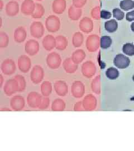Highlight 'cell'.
<instances>
[{
	"mask_svg": "<svg viewBox=\"0 0 134 151\" xmlns=\"http://www.w3.org/2000/svg\"><path fill=\"white\" fill-rule=\"evenodd\" d=\"M113 16L114 18L118 20H123L125 17V14L121 10L119 9L118 8L114 9L113 10Z\"/></svg>",
	"mask_w": 134,
	"mask_h": 151,
	"instance_id": "37",
	"label": "cell"
},
{
	"mask_svg": "<svg viewBox=\"0 0 134 151\" xmlns=\"http://www.w3.org/2000/svg\"><path fill=\"white\" fill-rule=\"evenodd\" d=\"M30 34L34 38H42L44 34V27L43 24L41 22H33L30 26Z\"/></svg>",
	"mask_w": 134,
	"mask_h": 151,
	"instance_id": "4",
	"label": "cell"
},
{
	"mask_svg": "<svg viewBox=\"0 0 134 151\" xmlns=\"http://www.w3.org/2000/svg\"><path fill=\"white\" fill-rule=\"evenodd\" d=\"M25 105L24 97L20 96H16L13 97L11 100V106L13 110L19 111L22 110Z\"/></svg>",
	"mask_w": 134,
	"mask_h": 151,
	"instance_id": "18",
	"label": "cell"
},
{
	"mask_svg": "<svg viewBox=\"0 0 134 151\" xmlns=\"http://www.w3.org/2000/svg\"><path fill=\"white\" fill-rule=\"evenodd\" d=\"M105 28L109 32H114L118 30V23L116 20L112 19L105 23Z\"/></svg>",
	"mask_w": 134,
	"mask_h": 151,
	"instance_id": "26",
	"label": "cell"
},
{
	"mask_svg": "<svg viewBox=\"0 0 134 151\" xmlns=\"http://www.w3.org/2000/svg\"><path fill=\"white\" fill-rule=\"evenodd\" d=\"M86 56V53L83 50L78 49L73 53L71 58L75 64L78 65L85 59Z\"/></svg>",
	"mask_w": 134,
	"mask_h": 151,
	"instance_id": "22",
	"label": "cell"
},
{
	"mask_svg": "<svg viewBox=\"0 0 134 151\" xmlns=\"http://www.w3.org/2000/svg\"><path fill=\"white\" fill-rule=\"evenodd\" d=\"M67 7L66 0H54L52 10L55 14L60 15L64 12Z\"/></svg>",
	"mask_w": 134,
	"mask_h": 151,
	"instance_id": "14",
	"label": "cell"
},
{
	"mask_svg": "<svg viewBox=\"0 0 134 151\" xmlns=\"http://www.w3.org/2000/svg\"><path fill=\"white\" fill-rule=\"evenodd\" d=\"M65 108V103L64 101H63L61 99H57L54 100L52 104V110L55 111H63L64 110Z\"/></svg>",
	"mask_w": 134,
	"mask_h": 151,
	"instance_id": "29",
	"label": "cell"
},
{
	"mask_svg": "<svg viewBox=\"0 0 134 151\" xmlns=\"http://www.w3.org/2000/svg\"><path fill=\"white\" fill-rule=\"evenodd\" d=\"M95 67V66H94ZM93 65L91 62H86L82 66V72L83 75L87 77H91V72L93 70Z\"/></svg>",
	"mask_w": 134,
	"mask_h": 151,
	"instance_id": "27",
	"label": "cell"
},
{
	"mask_svg": "<svg viewBox=\"0 0 134 151\" xmlns=\"http://www.w3.org/2000/svg\"><path fill=\"white\" fill-rule=\"evenodd\" d=\"M100 16L103 19H109L111 17V13L110 11L102 10L101 11Z\"/></svg>",
	"mask_w": 134,
	"mask_h": 151,
	"instance_id": "40",
	"label": "cell"
},
{
	"mask_svg": "<svg viewBox=\"0 0 134 151\" xmlns=\"http://www.w3.org/2000/svg\"><path fill=\"white\" fill-rule=\"evenodd\" d=\"M44 77V70L42 67L40 65H35L32 68L30 78L33 83H39L43 80Z\"/></svg>",
	"mask_w": 134,
	"mask_h": 151,
	"instance_id": "6",
	"label": "cell"
},
{
	"mask_svg": "<svg viewBox=\"0 0 134 151\" xmlns=\"http://www.w3.org/2000/svg\"><path fill=\"white\" fill-rule=\"evenodd\" d=\"M27 35L26 30L24 27H17L14 32L15 41L17 43H22L25 40Z\"/></svg>",
	"mask_w": 134,
	"mask_h": 151,
	"instance_id": "20",
	"label": "cell"
},
{
	"mask_svg": "<svg viewBox=\"0 0 134 151\" xmlns=\"http://www.w3.org/2000/svg\"><path fill=\"white\" fill-rule=\"evenodd\" d=\"M126 19L128 22H131L134 21V10L129 12L126 14Z\"/></svg>",
	"mask_w": 134,
	"mask_h": 151,
	"instance_id": "41",
	"label": "cell"
},
{
	"mask_svg": "<svg viewBox=\"0 0 134 151\" xmlns=\"http://www.w3.org/2000/svg\"><path fill=\"white\" fill-rule=\"evenodd\" d=\"M39 44L37 41L35 40H29L25 44V52L27 54L31 56H33L37 54L39 50Z\"/></svg>",
	"mask_w": 134,
	"mask_h": 151,
	"instance_id": "8",
	"label": "cell"
},
{
	"mask_svg": "<svg viewBox=\"0 0 134 151\" xmlns=\"http://www.w3.org/2000/svg\"><path fill=\"white\" fill-rule=\"evenodd\" d=\"M43 47L48 51L52 50L56 47V38L52 35H48L43 39Z\"/></svg>",
	"mask_w": 134,
	"mask_h": 151,
	"instance_id": "16",
	"label": "cell"
},
{
	"mask_svg": "<svg viewBox=\"0 0 134 151\" xmlns=\"http://www.w3.org/2000/svg\"><path fill=\"white\" fill-rule=\"evenodd\" d=\"M15 79L17 81L19 85V91H23L26 86V82L24 78L22 76L17 75L15 77Z\"/></svg>",
	"mask_w": 134,
	"mask_h": 151,
	"instance_id": "36",
	"label": "cell"
},
{
	"mask_svg": "<svg viewBox=\"0 0 134 151\" xmlns=\"http://www.w3.org/2000/svg\"><path fill=\"white\" fill-rule=\"evenodd\" d=\"M83 40L84 37L83 34L80 32H75L72 38V44L75 48H79L82 46Z\"/></svg>",
	"mask_w": 134,
	"mask_h": 151,
	"instance_id": "25",
	"label": "cell"
},
{
	"mask_svg": "<svg viewBox=\"0 0 134 151\" xmlns=\"http://www.w3.org/2000/svg\"><path fill=\"white\" fill-rule=\"evenodd\" d=\"M19 85L16 80H10L6 82L4 86V91L8 96H11L15 92L19 91Z\"/></svg>",
	"mask_w": 134,
	"mask_h": 151,
	"instance_id": "13",
	"label": "cell"
},
{
	"mask_svg": "<svg viewBox=\"0 0 134 151\" xmlns=\"http://www.w3.org/2000/svg\"><path fill=\"white\" fill-rule=\"evenodd\" d=\"M121 9L124 11H129L134 8V1L133 0H123L120 3Z\"/></svg>",
	"mask_w": 134,
	"mask_h": 151,
	"instance_id": "30",
	"label": "cell"
},
{
	"mask_svg": "<svg viewBox=\"0 0 134 151\" xmlns=\"http://www.w3.org/2000/svg\"><path fill=\"white\" fill-rule=\"evenodd\" d=\"M49 103H50V100L48 98H44L42 101V103L39 106V109H47L49 105Z\"/></svg>",
	"mask_w": 134,
	"mask_h": 151,
	"instance_id": "39",
	"label": "cell"
},
{
	"mask_svg": "<svg viewBox=\"0 0 134 151\" xmlns=\"http://www.w3.org/2000/svg\"><path fill=\"white\" fill-rule=\"evenodd\" d=\"M16 70V65L14 61L10 59L6 60L1 65V70L3 73L7 75L14 73Z\"/></svg>",
	"mask_w": 134,
	"mask_h": 151,
	"instance_id": "10",
	"label": "cell"
},
{
	"mask_svg": "<svg viewBox=\"0 0 134 151\" xmlns=\"http://www.w3.org/2000/svg\"><path fill=\"white\" fill-rule=\"evenodd\" d=\"M36 1H42L43 0H36Z\"/></svg>",
	"mask_w": 134,
	"mask_h": 151,
	"instance_id": "46",
	"label": "cell"
},
{
	"mask_svg": "<svg viewBox=\"0 0 134 151\" xmlns=\"http://www.w3.org/2000/svg\"><path fill=\"white\" fill-rule=\"evenodd\" d=\"M31 60L26 55H22L18 60V66L19 70L24 73H27L31 67Z\"/></svg>",
	"mask_w": 134,
	"mask_h": 151,
	"instance_id": "9",
	"label": "cell"
},
{
	"mask_svg": "<svg viewBox=\"0 0 134 151\" xmlns=\"http://www.w3.org/2000/svg\"><path fill=\"white\" fill-rule=\"evenodd\" d=\"M106 76L110 80H116L119 76V72L118 69L111 67L108 68L106 71Z\"/></svg>",
	"mask_w": 134,
	"mask_h": 151,
	"instance_id": "32",
	"label": "cell"
},
{
	"mask_svg": "<svg viewBox=\"0 0 134 151\" xmlns=\"http://www.w3.org/2000/svg\"><path fill=\"white\" fill-rule=\"evenodd\" d=\"M113 63L117 68L125 69L129 67L130 64V60L128 57L123 54H118L114 58Z\"/></svg>",
	"mask_w": 134,
	"mask_h": 151,
	"instance_id": "5",
	"label": "cell"
},
{
	"mask_svg": "<svg viewBox=\"0 0 134 151\" xmlns=\"http://www.w3.org/2000/svg\"><path fill=\"white\" fill-rule=\"evenodd\" d=\"M100 14H101V12L100 13L99 9L98 8L93 9L91 12L92 16L94 19H99Z\"/></svg>",
	"mask_w": 134,
	"mask_h": 151,
	"instance_id": "42",
	"label": "cell"
},
{
	"mask_svg": "<svg viewBox=\"0 0 134 151\" xmlns=\"http://www.w3.org/2000/svg\"><path fill=\"white\" fill-rule=\"evenodd\" d=\"M47 63L49 68L57 69L61 65L62 59L59 54L56 52H53L47 56Z\"/></svg>",
	"mask_w": 134,
	"mask_h": 151,
	"instance_id": "2",
	"label": "cell"
},
{
	"mask_svg": "<svg viewBox=\"0 0 134 151\" xmlns=\"http://www.w3.org/2000/svg\"><path fill=\"white\" fill-rule=\"evenodd\" d=\"M42 101V96L38 92H30L27 96V103L31 108H39Z\"/></svg>",
	"mask_w": 134,
	"mask_h": 151,
	"instance_id": "7",
	"label": "cell"
},
{
	"mask_svg": "<svg viewBox=\"0 0 134 151\" xmlns=\"http://www.w3.org/2000/svg\"><path fill=\"white\" fill-rule=\"evenodd\" d=\"M45 27L49 32H57L60 27L59 17L55 15L49 16L45 21Z\"/></svg>",
	"mask_w": 134,
	"mask_h": 151,
	"instance_id": "1",
	"label": "cell"
},
{
	"mask_svg": "<svg viewBox=\"0 0 134 151\" xmlns=\"http://www.w3.org/2000/svg\"><path fill=\"white\" fill-rule=\"evenodd\" d=\"M85 86L81 82L75 81L71 87V92L74 97L80 98L84 95L85 92Z\"/></svg>",
	"mask_w": 134,
	"mask_h": 151,
	"instance_id": "11",
	"label": "cell"
},
{
	"mask_svg": "<svg viewBox=\"0 0 134 151\" xmlns=\"http://www.w3.org/2000/svg\"><path fill=\"white\" fill-rule=\"evenodd\" d=\"M133 81H134V75L133 76Z\"/></svg>",
	"mask_w": 134,
	"mask_h": 151,
	"instance_id": "45",
	"label": "cell"
},
{
	"mask_svg": "<svg viewBox=\"0 0 134 151\" xmlns=\"http://www.w3.org/2000/svg\"><path fill=\"white\" fill-rule=\"evenodd\" d=\"M4 7V2L2 0H0V10H2Z\"/></svg>",
	"mask_w": 134,
	"mask_h": 151,
	"instance_id": "43",
	"label": "cell"
},
{
	"mask_svg": "<svg viewBox=\"0 0 134 151\" xmlns=\"http://www.w3.org/2000/svg\"><path fill=\"white\" fill-rule=\"evenodd\" d=\"M42 93L44 96H48L50 95L52 90V86L50 82L48 81H45L43 83L41 86Z\"/></svg>",
	"mask_w": 134,
	"mask_h": 151,
	"instance_id": "31",
	"label": "cell"
},
{
	"mask_svg": "<svg viewBox=\"0 0 134 151\" xmlns=\"http://www.w3.org/2000/svg\"><path fill=\"white\" fill-rule=\"evenodd\" d=\"M65 70L67 73H74L78 69V65L72 60V58H67L63 63Z\"/></svg>",
	"mask_w": 134,
	"mask_h": 151,
	"instance_id": "21",
	"label": "cell"
},
{
	"mask_svg": "<svg viewBox=\"0 0 134 151\" xmlns=\"http://www.w3.org/2000/svg\"><path fill=\"white\" fill-rule=\"evenodd\" d=\"M123 53L129 56L134 55V45L133 43L125 44L123 47Z\"/></svg>",
	"mask_w": 134,
	"mask_h": 151,
	"instance_id": "34",
	"label": "cell"
},
{
	"mask_svg": "<svg viewBox=\"0 0 134 151\" xmlns=\"http://www.w3.org/2000/svg\"><path fill=\"white\" fill-rule=\"evenodd\" d=\"M36 7L33 0H24L21 6V12L26 16H32Z\"/></svg>",
	"mask_w": 134,
	"mask_h": 151,
	"instance_id": "3",
	"label": "cell"
},
{
	"mask_svg": "<svg viewBox=\"0 0 134 151\" xmlns=\"http://www.w3.org/2000/svg\"><path fill=\"white\" fill-rule=\"evenodd\" d=\"M45 14L44 7L42 4L37 3L36 4L35 10L32 14V18L34 19H40L42 18Z\"/></svg>",
	"mask_w": 134,
	"mask_h": 151,
	"instance_id": "28",
	"label": "cell"
},
{
	"mask_svg": "<svg viewBox=\"0 0 134 151\" xmlns=\"http://www.w3.org/2000/svg\"><path fill=\"white\" fill-rule=\"evenodd\" d=\"M54 89L57 95L64 96L68 93V86L66 83L62 81H58L54 83Z\"/></svg>",
	"mask_w": 134,
	"mask_h": 151,
	"instance_id": "17",
	"label": "cell"
},
{
	"mask_svg": "<svg viewBox=\"0 0 134 151\" xmlns=\"http://www.w3.org/2000/svg\"><path fill=\"white\" fill-rule=\"evenodd\" d=\"M80 29L82 32L88 34L91 32L93 28V23L91 20L87 17L81 19L79 24Z\"/></svg>",
	"mask_w": 134,
	"mask_h": 151,
	"instance_id": "15",
	"label": "cell"
},
{
	"mask_svg": "<svg viewBox=\"0 0 134 151\" xmlns=\"http://www.w3.org/2000/svg\"><path fill=\"white\" fill-rule=\"evenodd\" d=\"M70 19L73 21L78 20L82 15V10L80 9L76 8L74 6H71L68 11Z\"/></svg>",
	"mask_w": 134,
	"mask_h": 151,
	"instance_id": "19",
	"label": "cell"
},
{
	"mask_svg": "<svg viewBox=\"0 0 134 151\" xmlns=\"http://www.w3.org/2000/svg\"><path fill=\"white\" fill-rule=\"evenodd\" d=\"M97 38L95 35L88 37L86 41V47L90 52H93L96 50L97 45Z\"/></svg>",
	"mask_w": 134,
	"mask_h": 151,
	"instance_id": "24",
	"label": "cell"
},
{
	"mask_svg": "<svg viewBox=\"0 0 134 151\" xmlns=\"http://www.w3.org/2000/svg\"><path fill=\"white\" fill-rule=\"evenodd\" d=\"M19 4L15 1L9 2L6 5V13L9 16H15L19 12Z\"/></svg>",
	"mask_w": 134,
	"mask_h": 151,
	"instance_id": "12",
	"label": "cell"
},
{
	"mask_svg": "<svg viewBox=\"0 0 134 151\" xmlns=\"http://www.w3.org/2000/svg\"><path fill=\"white\" fill-rule=\"evenodd\" d=\"M9 42V39L8 35L5 32L0 33V47L5 48L7 47Z\"/></svg>",
	"mask_w": 134,
	"mask_h": 151,
	"instance_id": "35",
	"label": "cell"
},
{
	"mask_svg": "<svg viewBox=\"0 0 134 151\" xmlns=\"http://www.w3.org/2000/svg\"><path fill=\"white\" fill-rule=\"evenodd\" d=\"M113 40L108 36H103L100 40V45L102 49H107L111 47Z\"/></svg>",
	"mask_w": 134,
	"mask_h": 151,
	"instance_id": "33",
	"label": "cell"
},
{
	"mask_svg": "<svg viewBox=\"0 0 134 151\" xmlns=\"http://www.w3.org/2000/svg\"><path fill=\"white\" fill-rule=\"evenodd\" d=\"M68 40L64 36L59 35L56 38L55 48L59 50H64L68 46Z\"/></svg>",
	"mask_w": 134,
	"mask_h": 151,
	"instance_id": "23",
	"label": "cell"
},
{
	"mask_svg": "<svg viewBox=\"0 0 134 151\" xmlns=\"http://www.w3.org/2000/svg\"><path fill=\"white\" fill-rule=\"evenodd\" d=\"M87 0H73L72 4L76 8L81 9L86 5Z\"/></svg>",
	"mask_w": 134,
	"mask_h": 151,
	"instance_id": "38",
	"label": "cell"
},
{
	"mask_svg": "<svg viewBox=\"0 0 134 151\" xmlns=\"http://www.w3.org/2000/svg\"><path fill=\"white\" fill-rule=\"evenodd\" d=\"M131 30L134 32V22H133L131 25Z\"/></svg>",
	"mask_w": 134,
	"mask_h": 151,
	"instance_id": "44",
	"label": "cell"
}]
</instances>
